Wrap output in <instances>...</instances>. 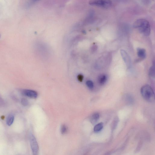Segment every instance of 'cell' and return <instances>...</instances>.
<instances>
[{
  "instance_id": "cell-1",
  "label": "cell",
  "mask_w": 155,
  "mask_h": 155,
  "mask_svg": "<svg viewBox=\"0 0 155 155\" xmlns=\"http://www.w3.org/2000/svg\"><path fill=\"white\" fill-rule=\"evenodd\" d=\"M134 27L145 36H148L150 33V26L148 21L145 19H138L134 23Z\"/></svg>"
},
{
  "instance_id": "cell-2",
  "label": "cell",
  "mask_w": 155,
  "mask_h": 155,
  "mask_svg": "<svg viewBox=\"0 0 155 155\" xmlns=\"http://www.w3.org/2000/svg\"><path fill=\"white\" fill-rule=\"evenodd\" d=\"M141 93L143 98L147 101L151 102L154 99V94L152 88L148 85L142 87Z\"/></svg>"
},
{
  "instance_id": "cell-3",
  "label": "cell",
  "mask_w": 155,
  "mask_h": 155,
  "mask_svg": "<svg viewBox=\"0 0 155 155\" xmlns=\"http://www.w3.org/2000/svg\"><path fill=\"white\" fill-rule=\"evenodd\" d=\"M90 5L103 8H109L112 5L110 0H91L90 1Z\"/></svg>"
},
{
  "instance_id": "cell-4",
  "label": "cell",
  "mask_w": 155,
  "mask_h": 155,
  "mask_svg": "<svg viewBox=\"0 0 155 155\" xmlns=\"http://www.w3.org/2000/svg\"><path fill=\"white\" fill-rule=\"evenodd\" d=\"M30 143L31 147L33 154H37L39 151V146L36 139L33 135H31L30 136Z\"/></svg>"
},
{
  "instance_id": "cell-5",
  "label": "cell",
  "mask_w": 155,
  "mask_h": 155,
  "mask_svg": "<svg viewBox=\"0 0 155 155\" xmlns=\"http://www.w3.org/2000/svg\"><path fill=\"white\" fill-rule=\"evenodd\" d=\"M120 53L122 59L125 64H126L127 67L128 69L130 68H131L132 65V62L129 55L126 51L123 49L121 50Z\"/></svg>"
},
{
  "instance_id": "cell-6",
  "label": "cell",
  "mask_w": 155,
  "mask_h": 155,
  "mask_svg": "<svg viewBox=\"0 0 155 155\" xmlns=\"http://www.w3.org/2000/svg\"><path fill=\"white\" fill-rule=\"evenodd\" d=\"M22 93L23 95L33 98H36L38 95L36 91L31 90H23L22 91Z\"/></svg>"
},
{
  "instance_id": "cell-7",
  "label": "cell",
  "mask_w": 155,
  "mask_h": 155,
  "mask_svg": "<svg viewBox=\"0 0 155 155\" xmlns=\"http://www.w3.org/2000/svg\"><path fill=\"white\" fill-rule=\"evenodd\" d=\"M137 55L140 58L144 59L146 57V52L145 49L144 48H138L137 49Z\"/></svg>"
},
{
  "instance_id": "cell-8",
  "label": "cell",
  "mask_w": 155,
  "mask_h": 155,
  "mask_svg": "<svg viewBox=\"0 0 155 155\" xmlns=\"http://www.w3.org/2000/svg\"><path fill=\"white\" fill-rule=\"evenodd\" d=\"M107 80V77L104 74L100 75L98 78V83L101 85H104Z\"/></svg>"
},
{
  "instance_id": "cell-9",
  "label": "cell",
  "mask_w": 155,
  "mask_h": 155,
  "mask_svg": "<svg viewBox=\"0 0 155 155\" xmlns=\"http://www.w3.org/2000/svg\"><path fill=\"white\" fill-rule=\"evenodd\" d=\"M14 115L13 114H10L9 115L7 118V125L9 126H11L14 122Z\"/></svg>"
},
{
  "instance_id": "cell-10",
  "label": "cell",
  "mask_w": 155,
  "mask_h": 155,
  "mask_svg": "<svg viewBox=\"0 0 155 155\" xmlns=\"http://www.w3.org/2000/svg\"><path fill=\"white\" fill-rule=\"evenodd\" d=\"M99 115L98 113L94 114L91 117V121L93 124H94L97 122L99 119Z\"/></svg>"
},
{
  "instance_id": "cell-11",
  "label": "cell",
  "mask_w": 155,
  "mask_h": 155,
  "mask_svg": "<svg viewBox=\"0 0 155 155\" xmlns=\"http://www.w3.org/2000/svg\"><path fill=\"white\" fill-rule=\"evenodd\" d=\"M103 125H104L102 122H101L96 125L94 128V132H98L101 131L103 128Z\"/></svg>"
},
{
  "instance_id": "cell-12",
  "label": "cell",
  "mask_w": 155,
  "mask_h": 155,
  "mask_svg": "<svg viewBox=\"0 0 155 155\" xmlns=\"http://www.w3.org/2000/svg\"><path fill=\"white\" fill-rule=\"evenodd\" d=\"M149 74L152 77L154 76L155 67L154 66H153L150 67L149 71Z\"/></svg>"
},
{
  "instance_id": "cell-13",
  "label": "cell",
  "mask_w": 155,
  "mask_h": 155,
  "mask_svg": "<svg viewBox=\"0 0 155 155\" xmlns=\"http://www.w3.org/2000/svg\"><path fill=\"white\" fill-rule=\"evenodd\" d=\"M125 98H126V100L127 101V102H128V103L132 104L133 102L134 101L133 98H132V96L128 94V95H126Z\"/></svg>"
},
{
  "instance_id": "cell-14",
  "label": "cell",
  "mask_w": 155,
  "mask_h": 155,
  "mask_svg": "<svg viewBox=\"0 0 155 155\" xmlns=\"http://www.w3.org/2000/svg\"><path fill=\"white\" fill-rule=\"evenodd\" d=\"M86 85L90 89H92L94 87V83L92 81L88 80L86 82Z\"/></svg>"
},
{
  "instance_id": "cell-15",
  "label": "cell",
  "mask_w": 155,
  "mask_h": 155,
  "mask_svg": "<svg viewBox=\"0 0 155 155\" xmlns=\"http://www.w3.org/2000/svg\"><path fill=\"white\" fill-rule=\"evenodd\" d=\"M61 131L62 134H65L67 132V128L65 125H63L61 126Z\"/></svg>"
},
{
  "instance_id": "cell-16",
  "label": "cell",
  "mask_w": 155,
  "mask_h": 155,
  "mask_svg": "<svg viewBox=\"0 0 155 155\" xmlns=\"http://www.w3.org/2000/svg\"><path fill=\"white\" fill-rule=\"evenodd\" d=\"M21 102L23 106H26L29 104V102L28 100L25 98H23L21 100Z\"/></svg>"
},
{
  "instance_id": "cell-17",
  "label": "cell",
  "mask_w": 155,
  "mask_h": 155,
  "mask_svg": "<svg viewBox=\"0 0 155 155\" xmlns=\"http://www.w3.org/2000/svg\"><path fill=\"white\" fill-rule=\"evenodd\" d=\"M4 104V100L0 97V106H3Z\"/></svg>"
},
{
  "instance_id": "cell-18",
  "label": "cell",
  "mask_w": 155,
  "mask_h": 155,
  "mask_svg": "<svg viewBox=\"0 0 155 155\" xmlns=\"http://www.w3.org/2000/svg\"><path fill=\"white\" fill-rule=\"evenodd\" d=\"M83 77L82 75H80L78 76V79L80 82H82L83 79Z\"/></svg>"
},
{
  "instance_id": "cell-19",
  "label": "cell",
  "mask_w": 155,
  "mask_h": 155,
  "mask_svg": "<svg viewBox=\"0 0 155 155\" xmlns=\"http://www.w3.org/2000/svg\"><path fill=\"white\" fill-rule=\"evenodd\" d=\"M39 1V0H29V4H32L34 3L35 2H37V1Z\"/></svg>"
},
{
  "instance_id": "cell-20",
  "label": "cell",
  "mask_w": 155,
  "mask_h": 155,
  "mask_svg": "<svg viewBox=\"0 0 155 155\" xmlns=\"http://www.w3.org/2000/svg\"><path fill=\"white\" fill-rule=\"evenodd\" d=\"M97 47L96 46H93L91 50L92 51H94L96 50Z\"/></svg>"
},
{
  "instance_id": "cell-21",
  "label": "cell",
  "mask_w": 155,
  "mask_h": 155,
  "mask_svg": "<svg viewBox=\"0 0 155 155\" xmlns=\"http://www.w3.org/2000/svg\"><path fill=\"white\" fill-rule=\"evenodd\" d=\"M1 35H0V38H1Z\"/></svg>"
}]
</instances>
